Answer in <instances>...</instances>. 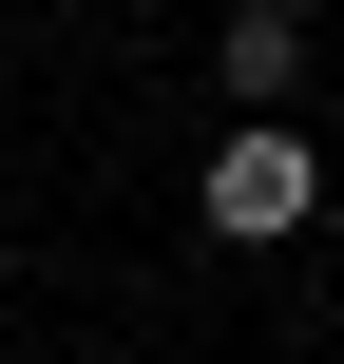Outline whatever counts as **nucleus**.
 I'll list each match as a JSON object with an SVG mask.
<instances>
[{
  "instance_id": "obj_1",
  "label": "nucleus",
  "mask_w": 344,
  "mask_h": 364,
  "mask_svg": "<svg viewBox=\"0 0 344 364\" xmlns=\"http://www.w3.org/2000/svg\"><path fill=\"white\" fill-rule=\"evenodd\" d=\"M192 211H211V230H230V250H287V230H306V211H326V154H306V134H287V115H249V134H230V154H211V173H192Z\"/></svg>"
},
{
  "instance_id": "obj_2",
  "label": "nucleus",
  "mask_w": 344,
  "mask_h": 364,
  "mask_svg": "<svg viewBox=\"0 0 344 364\" xmlns=\"http://www.w3.org/2000/svg\"><path fill=\"white\" fill-rule=\"evenodd\" d=\"M211 77H230V96H249V115H287V96H306V0H249V19H230V58H211Z\"/></svg>"
}]
</instances>
